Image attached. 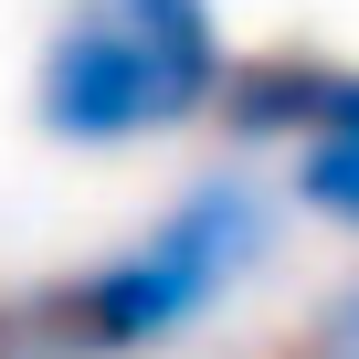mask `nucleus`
<instances>
[{
  "instance_id": "nucleus-3",
  "label": "nucleus",
  "mask_w": 359,
  "mask_h": 359,
  "mask_svg": "<svg viewBox=\"0 0 359 359\" xmlns=\"http://www.w3.org/2000/svg\"><path fill=\"white\" fill-rule=\"evenodd\" d=\"M233 137H285L296 169L285 191L296 212L359 233V64H327V53H243L222 74V106H212Z\"/></svg>"
},
{
  "instance_id": "nucleus-2",
  "label": "nucleus",
  "mask_w": 359,
  "mask_h": 359,
  "mask_svg": "<svg viewBox=\"0 0 359 359\" xmlns=\"http://www.w3.org/2000/svg\"><path fill=\"white\" fill-rule=\"evenodd\" d=\"M222 11L212 0H64L32 64V127L53 148H148L222 106Z\"/></svg>"
},
{
  "instance_id": "nucleus-1",
  "label": "nucleus",
  "mask_w": 359,
  "mask_h": 359,
  "mask_svg": "<svg viewBox=\"0 0 359 359\" xmlns=\"http://www.w3.org/2000/svg\"><path fill=\"white\" fill-rule=\"evenodd\" d=\"M264 254V201L243 180H201L191 201H169L137 243L32 285L0 306V359H137L212 317Z\"/></svg>"
},
{
  "instance_id": "nucleus-4",
  "label": "nucleus",
  "mask_w": 359,
  "mask_h": 359,
  "mask_svg": "<svg viewBox=\"0 0 359 359\" xmlns=\"http://www.w3.org/2000/svg\"><path fill=\"white\" fill-rule=\"evenodd\" d=\"M317 359H359V296H348V306L317 327Z\"/></svg>"
}]
</instances>
